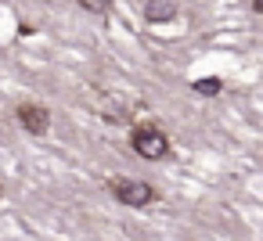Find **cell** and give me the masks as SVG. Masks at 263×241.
I'll list each match as a JSON object with an SVG mask.
<instances>
[{
	"label": "cell",
	"instance_id": "6",
	"mask_svg": "<svg viewBox=\"0 0 263 241\" xmlns=\"http://www.w3.org/2000/svg\"><path fill=\"white\" fill-rule=\"evenodd\" d=\"M76 4H83V8L94 11V15H105V11L112 8V0H76Z\"/></svg>",
	"mask_w": 263,
	"mask_h": 241
},
{
	"label": "cell",
	"instance_id": "1",
	"mask_svg": "<svg viewBox=\"0 0 263 241\" xmlns=\"http://www.w3.org/2000/svg\"><path fill=\"white\" fill-rule=\"evenodd\" d=\"M130 148H134L141 158L159 162V158H166V151H170V137L162 133L159 123H137V126L130 130Z\"/></svg>",
	"mask_w": 263,
	"mask_h": 241
},
{
	"label": "cell",
	"instance_id": "3",
	"mask_svg": "<svg viewBox=\"0 0 263 241\" xmlns=\"http://www.w3.org/2000/svg\"><path fill=\"white\" fill-rule=\"evenodd\" d=\"M15 115H18V123H22V130L26 133H47V126H51V115H47V108L44 105H33V101H22L18 108H15Z\"/></svg>",
	"mask_w": 263,
	"mask_h": 241
},
{
	"label": "cell",
	"instance_id": "5",
	"mask_svg": "<svg viewBox=\"0 0 263 241\" xmlns=\"http://www.w3.org/2000/svg\"><path fill=\"white\" fill-rule=\"evenodd\" d=\"M191 90H195V94H202V97H216V94L223 90V79H216V76H209V79H195V83H191Z\"/></svg>",
	"mask_w": 263,
	"mask_h": 241
},
{
	"label": "cell",
	"instance_id": "4",
	"mask_svg": "<svg viewBox=\"0 0 263 241\" xmlns=\"http://www.w3.org/2000/svg\"><path fill=\"white\" fill-rule=\"evenodd\" d=\"M144 18L148 22H173L177 18V0H148L144 4Z\"/></svg>",
	"mask_w": 263,
	"mask_h": 241
},
{
	"label": "cell",
	"instance_id": "2",
	"mask_svg": "<svg viewBox=\"0 0 263 241\" xmlns=\"http://www.w3.org/2000/svg\"><path fill=\"white\" fill-rule=\"evenodd\" d=\"M108 191H112L123 205H130V209H144V205H152V202L159 198V191H155L152 184L134 180V176H112V180H108Z\"/></svg>",
	"mask_w": 263,
	"mask_h": 241
},
{
	"label": "cell",
	"instance_id": "7",
	"mask_svg": "<svg viewBox=\"0 0 263 241\" xmlns=\"http://www.w3.org/2000/svg\"><path fill=\"white\" fill-rule=\"evenodd\" d=\"M252 11H256V15H263V0H252Z\"/></svg>",
	"mask_w": 263,
	"mask_h": 241
}]
</instances>
